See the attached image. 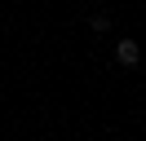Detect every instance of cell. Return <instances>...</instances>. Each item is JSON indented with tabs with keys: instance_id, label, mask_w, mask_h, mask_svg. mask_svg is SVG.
<instances>
[{
	"instance_id": "cell-1",
	"label": "cell",
	"mask_w": 146,
	"mask_h": 141,
	"mask_svg": "<svg viewBox=\"0 0 146 141\" xmlns=\"http://www.w3.org/2000/svg\"><path fill=\"white\" fill-rule=\"evenodd\" d=\"M115 62H119V66H137V62H142V44L124 35V40L115 44Z\"/></svg>"
},
{
	"instance_id": "cell-2",
	"label": "cell",
	"mask_w": 146,
	"mask_h": 141,
	"mask_svg": "<svg viewBox=\"0 0 146 141\" xmlns=\"http://www.w3.org/2000/svg\"><path fill=\"white\" fill-rule=\"evenodd\" d=\"M89 26L102 35V31H111V18H106V13H93V18H89Z\"/></svg>"
}]
</instances>
